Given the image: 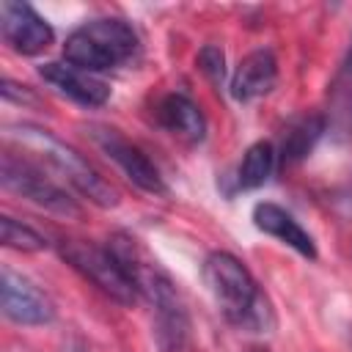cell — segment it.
Wrapping results in <instances>:
<instances>
[{"mask_svg": "<svg viewBox=\"0 0 352 352\" xmlns=\"http://www.w3.org/2000/svg\"><path fill=\"white\" fill-rule=\"evenodd\" d=\"M107 248L116 253V258L126 270L138 294H143L151 302V308H154V333H157L160 349L162 352H182L184 341H187V333H190V319H187L184 302H182L170 275L154 258L146 256V250L138 245V239H132L126 234L113 236V242Z\"/></svg>", "mask_w": 352, "mask_h": 352, "instance_id": "1", "label": "cell"}, {"mask_svg": "<svg viewBox=\"0 0 352 352\" xmlns=\"http://www.w3.org/2000/svg\"><path fill=\"white\" fill-rule=\"evenodd\" d=\"M204 283L220 305L223 316L250 333H267L275 327V311L270 297L256 283L253 272L228 250H214L204 258Z\"/></svg>", "mask_w": 352, "mask_h": 352, "instance_id": "2", "label": "cell"}, {"mask_svg": "<svg viewBox=\"0 0 352 352\" xmlns=\"http://www.w3.org/2000/svg\"><path fill=\"white\" fill-rule=\"evenodd\" d=\"M8 138L16 140V143H22V148L36 151V154L44 160V165H50L66 184H72V187H74L82 198H88L91 204H96V206H102V209L118 204L116 187H113L77 148H72L69 143H63V140L55 138L52 132L41 129V126H28V124H22V126L11 129Z\"/></svg>", "mask_w": 352, "mask_h": 352, "instance_id": "3", "label": "cell"}, {"mask_svg": "<svg viewBox=\"0 0 352 352\" xmlns=\"http://www.w3.org/2000/svg\"><path fill=\"white\" fill-rule=\"evenodd\" d=\"M135 50L138 33L118 16H102L69 33L63 44V60L94 74L129 60Z\"/></svg>", "mask_w": 352, "mask_h": 352, "instance_id": "4", "label": "cell"}, {"mask_svg": "<svg viewBox=\"0 0 352 352\" xmlns=\"http://www.w3.org/2000/svg\"><path fill=\"white\" fill-rule=\"evenodd\" d=\"M60 256L66 258V264L74 272H80L88 283H94L110 300H116L121 305H132L138 300L135 283L129 280L126 270L121 267V261L116 258V253L110 248H99V245L82 242V239H63Z\"/></svg>", "mask_w": 352, "mask_h": 352, "instance_id": "5", "label": "cell"}, {"mask_svg": "<svg viewBox=\"0 0 352 352\" xmlns=\"http://www.w3.org/2000/svg\"><path fill=\"white\" fill-rule=\"evenodd\" d=\"M0 182L8 192H16L28 201H33L36 206L63 214V217H80L82 209L77 206V201L60 187L55 184L38 165H33L25 157H16L14 151H3L0 160Z\"/></svg>", "mask_w": 352, "mask_h": 352, "instance_id": "6", "label": "cell"}, {"mask_svg": "<svg viewBox=\"0 0 352 352\" xmlns=\"http://www.w3.org/2000/svg\"><path fill=\"white\" fill-rule=\"evenodd\" d=\"M91 138L126 173V179L132 184H138L143 192H151V195H162L165 192V182H162L157 165L132 140H126L118 129H113V126H91Z\"/></svg>", "mask_w": 352, "mask_h": 352, "instance_id": "7", "label": "cell"}, {"mask_svg": "<svg viewBox=\"0 0 352 352\" xmlns=\"http://www.w3.org/2000/svg\"><path fill=\"white\" fill-rule=\"evenodd\" d=\"M0 33L6 44L19 55H38L55 41L50 22L33 6L16 0L0 3Z\"/></svg>", "mask_w": 352, "mask_h": 352, "instance_id": "8", "label": "cell"}, {"mask_svg": "<svg viewBox=\"0 0 352 352\" xmlns=\"http://www.w3.org/2000/svg\"><path fill=\"white\" fill-rule=\"evenodd\" d=\"M0 305L6 319L16 324H50L55 319L52 300L11 267H3L0 272Z\"/></svg>", "mask_w": 352, "mask_h": 352, "instance_id": "9", "label": "cell"}, {"mask_svg": "<svg viewBox=\"0 0 352 352\" xmlns=\"http://www.w3.org/2000/svg\"><path fill=\"white\" fill-rule=\"evenodd\" d=\"M38 74L44 77V82H50L55 91H60L63 96L85 104V107H102L110 99V88L107 82H102L99 77H94L91 72H82L66 60H50L38 69Z\"/></svg>", "mask_w": 352, "mask_h": 352, "instance_id": "10", "label": "cell"}, {"mask_svg": "<svg viewBox=\"0 0 352 352\" xmlns=\"http://www.w3.org/2000/svg\"><path fill=\"white\" fill-rule=\"evenodd\" d=\"M278 82V60L272 50H253L248 52L231 77V96L236 102H250L256 96H264Z\"/></svg>", "mask_w": 352, "mask_h": 352, "instance_id": "11", "label": "cell"}, {"mask_svg": "<svg viewBox=\"0 0 352 352\" xmlns=\"http://www.w3.org/2000/svg\"><path fill=\"white\" fill-rule=\"evenodd\" d=\"M322 116H324L327 132L338 143L352 138V41L333 82L327 85V110Z\"/></svg>", "mask_w": 352, "mask_h": 352, "instance_id": "12", "label": "cell"}, {"mask_svg": "<svg viewBox=\"0 0 352 352\" xmlns=\"http://www.w3.org/2000/svg\"><path fill=\"white\" fill-rule=\"evenodd\" d=\"M253 223H256L258 231H264V234H270V236L286 242V245L294 248L300 256L316 258V245H314L311 234H308L286 209H280L278 204H270V201L256 204V206H253Z\"/></svg>", "mask_w": 352, "mask_h": 352, "instance_id": "13", "label": "cell"}, {"mask_svg": "<svg viewBox=\"0 0 352 352\" xmlns=\"http://www.w3.org/2000/svg\"><path fill=\"white\" fill-rule=\"evenodd\" d=\"M160 124L184 143H201L206 135V118L201 107L184 94H168L157 107Z\"/></svg>", "mask_w": 352, "mask_h": 352, "instance_id": "14", "label": "cell"}, {"mask_svg": "<svg viewBox=\"0 0 352 352\" xmlns=\"http://www.w3.org/2000/svg\"><path fill=\"white\" fill-rule=\"evenodd\" d=\"M327 132V124H324V116L322 113H308V116H300L289 124L286 135H283V143H280V160L283 165H294L300 160H305L316 140Z\"/></svg>", "mask_w": 352, "mask_h": 352, "instance_id": "15", "label": "cell"}, {"mask_svg": "<svg viewBox=\"0 0 352 352\" xmlns=\"http://www.w3.org/2000/svg\"><path fill=\"white\" fill-rule=\"evenodd\" d=\"M272 168H275V148H272V143L258 140L245 151L239 170H236V184L242 190H256L270 179Z\"/></svg>", "mask_w": 352, "mask_h": 352, "instance_id": "16", "label": "cell"}, {"mask_svg": "<svg viewBox=\"0 0 352 352\" xmlns=\"http://www.w3.org/2000/svg\"><path fill=\"white\" fill-rule=\"evenodd\" d=\"M0 242L19 253H38L47 248V239L36 228H30L14 217H0Z\"/></svg>", "mask_w": 352, "mask_h": 352, "instance_id": "17", "label": "cell"}, {"mask_svg": "<svg viewBox=\"0 0 352 352\" xmlns=\"http://www.w3.org/2000/svg\"><path fill=\"white\" fill-rule=\"evenodd\" d=\"M198 66H201V72L209 77L212 85H220V82H223V77H226V55H223V50H220L217 44L201 47V52H198Z\"/></svg>", "mask_w": 352, "mask_h": 352, "instance_id": "18", "label": "cell"}, {"mask_svg": "<svg viewBox=\"0 0 352 352\" xmlns=\"http://www.w3.org/2000/svg\"><path fill=\"white\" fill-rule=\"evenodd\" d=\"M72 352H88V349H85V346H77V349H72Z\"/></svg>", "mask_w": 352, "mask_h": 352, "instance_id": "19", "label": "cell"}, {"mask_svg": "<svg viewBox=\"0 0 352 352\" xmlns=\"http://www.w3.org/2000/svg\"><path fill=\"white\" fill-rule=\"evenodd\" d=\"M253 352H264V349H253Z\"/></svg>", "mask_w": 352, "mask_h": 352, "instance_id": "20", "label": "cell"}]
</instances>
